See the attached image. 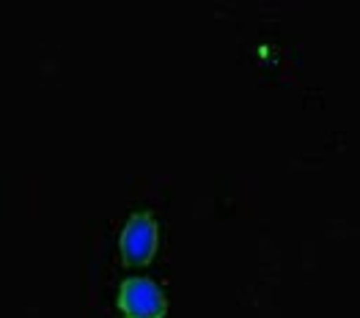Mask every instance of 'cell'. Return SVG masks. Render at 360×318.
I'll return each mask as SVG.
<instances>
[{
  "mask_svg": "<svg viewBox=\"0 0 360 318\" xmlns=\"http://www.w3.org/2000/svg\"><path fill=\"white\" fill-rule=\"evenodd\" d=\"M160 241V228L149 214H135L121 231V258L127 266H146Z\"/></svg>",
  "mask_w": 360,
  "mask_h": 318,
  "instance_id": "1",
  "label": "cell"
},
{
  "mask_svg": "<svg viewBox=\"0 0 360 318\" xmlns=\"http://www.w3.org/2000/svg\"><path fill=\"white\" fill-rule=\"evenodd\" d=\"M121 313L127 318H162L168 310L165 293L157 283L146 277H132L121 286L119 293Z\"/></svg>",
  "mask_w": 360,
  "mask_h": 318,
  "instance_id": "2",
  "label": "cell"
}]
</instances>
